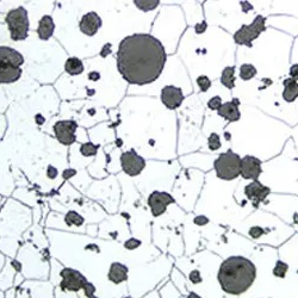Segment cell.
I'll use <instances>...</instances> for the list:
<instances>
[{
	"label": "cell",
	"mask_w": 298,
	"mask_h": 298,
	"mask_svg": "<svg viewBox=\"0 0 298 298\" xmlns=\"http://www.w3.org/2000/svg\"><path fill=\"white\" fill-rule=\"evenodd\" d=\"M16 296H17V288H15V286H12L11 289L5 291V298H16Z\"/></svg>",
	"instance_id": "cell-37"
},
{
	"label": "cell",
	"mask_w": 298,
	"mask_h": 298,
	"mask_svg": "<svg viewBox=\"0 0 298 298\" xmlns=\"http://www.w3.org/2000/svg\"><path fill=\"white\" fill-rule=\"evenodd\" d=\"M60 277V290L64 294H78L87 283L85 275L74 268H62Z\"/></svg>",
	"instance_id": "cell-7"
},
{
	"label": "cell",
	"mask_w": 298,
	"mask_h": 298,
	"mask_svg": "<svg viewBox=\"0 0 298 298\" xmlns=\"http://www.w3.org/2000/svg\"><path fill=\"white\" fill-rule=\"evenodd\" d=\"M265 17L259 15L255 17V19L251 25H242L241 29L235 32V43L251 48L253 46V41L259 37L261 32L265 31Z\"/></svg>",
	"instance_id": "cell-6"
},
{
	"label": "cell",
	"mask_w": 298,
	"mask_h": 298,
	"mask_svg": "<svg viewBox=\"0 0 298 298\" xmlns=\"http://www.w3.org/2000/svg\"><path fill=\"white\" fill-rule=\"evenodd\" d=\"M261 172H263L261 161L258 159V157L252 155H246L243 159H241L240 176H242L244 179L257 180V179L259 178Z\"/></svg>",
	"instance_id": "cell-11"
},
{
	"label": "cell",
	"mask_w": 298,
	"mask_h": 298,
	"mask_svg": "<svg viewBox=\"0 0 298 298\" xmlns=\"http://www.w3.org/2000/svg\"><path fill=\"white\" fill-rule=\"evenodd\" d=\"M226 139L230 140V134H226Z\"/></svg>",
	"instance_id": "cell-47"
},
{
	"label": "cell",
	"mask_w": 298,
	"mask_h": 298,
	"mask_svg": "<svg viewBox=\"0 0 298 298\" xmlns=\"http://www.w3.org/2000/svg\"><path fill=\"white\" fill-rule=\"evenodd\" d=\"M297 68H298V64H294V66L291 67V71H290V74L292 79H295V80H297Z\"/></svg>",
	"instance_id": "cell-41"
},
{
	"label": "cell",
	"mask_w": 298,
	"mask_h": 298,
	"mask_svg": "<svg viewBox=\"0 0 298 298\" xmlns=\"http://www.w3.org/2000/svg\"><path fill=\"white\" fill-rule=\"evenodd\" d=\"M271 190L269 187L264 186L260 181L254 180L251 184H248L244 188V195L247 196V198L249 201H252V203L254 207H258L261 202H264L267 198V196L269 195Z\"/></svg>",
	"instance_id": "cell-13"
},
{
	"label": "cell",
	"mask_w": 298,
	"mask_h": 298,
	"mask_svg": "<svg viewBox=\"0 0 298 298\" xmlns=\"http://www.w3.org/2000/svg\"><path fill=\"white\" fill-rule=\"evenodd\" d=\"M193 222H195V224H197V226H205L209 222V218L205 217V216H197Z\"/></svg>",
	"instance_id": "cell-36"
},
{
	"label": "cell",
	"mask_w": 298,
	"mask_h": 298,
	"mask_svg": "<svg viewBox=\"0 0 298 298\" xmlns=\"http://www.w3.org/2000/svg\"><path fill=\"white\" fill-rule=\"evenodd\" d=\"M207 28H208L207 22H201V23H199V24H196V27H195L196 33L201 35V33H203L205 31V30H207Z\"/></svg>",
	"instance_id": "cell-35"
},
{
	"label": "cell",
	"mask_w": 298,
	"mask_h": 298,
	"mask_svg": "<svg viewBox=\"0 0 298 298\" xmlns=\"http://www.w3.org/2000/svg\"><path fill=\"white\" fill-rule=\"evenodd\" d=\"M122 170L130 177H136L145 170L146 161L135 150H129L120 155Z\"/></svg>",
	"instance_id": "cell-8"
},
{
	"label": "cell",
	"mask_w": 298,
	"mask_h": 298,
	"mask_svg": "<svg viewBox=\"0 0 298 298\" xmlns=\"http://www.w3.org/2000/svg\"><path fill=\"white\" fill-rule=\"evenodd\" d=\"M123 298H133V297H130V296H128V297H123Z\"/></svg>",
	"instance_id": "cell-48"
},
{
	"label": "cell",
	"mask_w": 298,
	"mask_h": 298,
	"mask_svg": "<svg viewBox=\"0 0 298 298\" xmlns=\"http://www.w3.org/2000/svg\"><path fill=\"white\" fill-rule=\"evenodd\" d=\"M5 263H6V260H5L4 255H2L1 253H0V271H1V269H2V267H4Z\"/></svg>",
	"instance_id": "cell-44"
},
{
	"label": "cell",
	"mask_w": 298,
	"mask_h": 298,
	"mask_svg": "<svg viewBox=\"0 0 298 298\" xmlns=\"http://www.w3.org/2000/svg\"><path fill=\"white\" fill-rule=\"evenodd\" d=\"M190 279L191 282H192L193 284H199L202 283V275H201V272L198 271V269H195V271H192L190 273Z\"/></svg>",
	"instance_id": "cell-33"
},
{
	"label": "cell",
	"mask_w": 298,
	"mask_h": 298,
	"mask_svg": "<svg viewBox=\"0 0 298 298\" xmlns=\"http://www.w3.org/2000/svg\"><path fill=\"white\" fill-rule=\"evenodd\" d=\"M47 176L49 179H55L56 176H58V170L54 167V166H48L47 168Z\"/></svg>",
	"instance_id": "cell-34"
},
{
	"label": "cell",
	"mask_w": 298,
	"mask_h": 298,
	"mask_svg": "<svg viewBox=\"0 0 298 298\" xmlns=\"http://www.w3.org/2000/svg\"><path fill=\"white\" fill-rule=\"evenodd\" d=\"M288 269H289L288 264H285L284 261H277V264H275L273 268V274L278 278H284L286 275Z\"/></svg>",
	"instance_id": "cell-26"
},
{
	"label": "cell",
	"mask_w": 298,
	"mask_h": 298,
	"mask_svg": "<svg viewBox=\"0 0 298 298\" xmlns=\"http://www.w3.org/2000/svg\"><path fill=\"white\" fill-rule=\"evenodd\" d=\"M174 202L176 201H174V198L170 193L159 192V191L151 193L148 198L149 208H150L153 216H155V217H159V216H161L162 213L166 212L168 205L173 204Z\"/></svg>",
	"instance_id": "cell-10"
},
{
	"label": "cell",
	"mask_w": 298,
	"mask_h": 298,
	"mask_svg": "<svg viewBox=\"0 0 298 298\" xmlns=\"http://www.w3.org/2000/svg\"><path fill=\"white\" fill-rule=\"evenodd\" d=\"M234 73H235V67L234 66L226 67V68L223 69V72H222V75H221L222 85H224L227 87V89H234V86H235Z\"/></svg>",
	"instance_id": "cell-21"
},
{
	"label": "cell",
	"mask_w": 298,
	"mask_h": 298,
	"mask_svg": "<svg viewBox=\"0 0 298 298\" xmlns=\"http://www.w3.org/2000/svg\"><path fill=\"white\" fill-rule=\"evenodd\" d=\"M255 74H257V69L251 63H244L240 67V78L244 81L251 80L255 77Z\"/></svg>",
	"instance_id": "cell-24"
},
{
	"label": "cell",
	"mask_w": 298,
	"mask_h": 298,
	"mask_svg": "<svg viewBox=\"0 0 298 298\" xmlns=\"http://www.w3.org/2000/svg\"><path fill=\"white\" fill-rule=\"evenodd\" d=\"M64 69L68 74L79 75L84 72V63L80 59L78 58H69L64 63Z\"/></svg>",
	"instance_id": "cell-20"
},
{
	"label": "cell",
	"mask_w": 298,
	"mask_h": 298,
	"mask_svg": "<svg viewBox=\"0 0 298 298\" xmlns=\"http://www.w3.org/2000/svg\"><path fill=\"white\" fill-rule=\"evenodd\" d=\"M221 105H222V98L218 97V95L211 98V99L209 100V103H208V106H209L211 110H218V109L221 108Z\"/></svg>",
	"instance_id": "cell-31"
},
{
	"label": "cell",
	"mask_w": 298,
	"mask_h": 298,
	"mask_svg": "<svg viewBox=\"0 0 298 298\" xmlns=\"http://www.w3.org/2000/svg\"><path fill=\"white\" fill-rule=\"evenodd\" d=\"M78 124L74 120H59L54 125V133L56 139L64 146H69L75 142V130Z\"/></svg>",
	"instance_id": "cell-9"
},
{
	"label": "cell",
	"mask_w": 298,
	"mask_h": 298,
	"mask_svg": "<svg viewBox=\"0 0 298 298\" xmlns=\"http://www.w3.org/2000/svg\"><path fill=\"white\" fill-rule=\"evenodd\" d=\"M134 4L143 12H149V11H153L154 8L159 6L160 1L159 0H135Z\"/></svg>",
	"instance_id": "cell-23"
},
{
	"label": "cell",
	"mask_w": 298,
	"mask_h": 298,
	"mask_svg": "<svg viewBox=\"0 0 298 298\" xmlns=\"http://www.w3.org/2000/svg\"><path fill=\"white\" fill-rule=\"evenodd\" d=\"M84 294H85L86 298H97L95 296V291H97V289H95V286L92 283L87 282L85 284V286L83 288Z\"/></svg>",
	"instance_id": "cell-29"
},
{
	"label": "cell",
	"mask_w": 298,
	"mask_h": 298,
	"mask_svg": "<svg viewBox=\"0 0 298 298\" xmlns=\"http://www.w3.org/2000/svg\"><path fill=\"white\" fill-rule=\"evenodd\" d=\"M110 53H111V44L108 43L106 46L103 47L102 52H100V55H102V58H106Z\"/></svg>",
	"instance_id": "cell-38"
},
{
	"label": "cell",
	"mask_w": 298,
	"mask_h": 298,
	"mask_svg": "<svg viewBox=\"0 0 298 298\" xmlns=\"http://www.w3.org/2000/svg\"><path fill=\"white\" fill-rule=\"evenodd\" d=\"M75 174H77V171L73 170V168H69V170L64 171L62 176H63L64 179H69V178H72V177H74Z\"/></svg>",
	"instance_id": "cell-39"
},
{
	"label": "cell",
	"mask_w": 298,
	"mask_h": 298,
	"mask_svg": "<svg viewBox=\"0 0 298 298\" xmlns=\"http://www.w3.org/2000/svg\"><path fill=\"white\" fill-rule=\"evenodd\" d=\"M0 298H5V292L0 290Z\"/></svg>",
	"instance_id": "cell-46"
},
{
	"label": "cell",
	"mask_w": 298,
	"mask_h": 298,
	"mask_svg": "<svg viewBox=\"0 0 298 298\" xmlns=\"http://www.w3.org/2000/svg\"><path fill=\"white\" fill-rule=\"evenodd\" d=\"M23 55L10 47H0V83L11 84L22 75Z\"/></svg>",
	"instance_id": "cell-3"
},
{
	"label": "cell",
	"mask_w": 298,
	"mask_h": 298,
	"mask_svg": "<svg viewBox=\"0 0 298 298\" xmlns=\"http://www.w3.org/2000/svg\"><path fill=\"white\" fill-rule=\"evenodd\" d=\"M184 100L181 89L176 86H166L161 91V102L170 110H176Z\"/></svg>",
	"instance_id": "cell-12"
},
{
	"label": "cell",
	"mask_w": 298,
	"mask_h": 298,
	"mask_svg": "<svg viewBox=\"0 0 298 298\" xmlns=\"http://www.w3.org/2000/svg\"><path fill=\"white\" fill-rule=\"evenodd\" d=\"M255 277V265L243 257H230L224 260L217 275L221 288L230 295L246 292L254 283Z\"/></svg>",
	"instance_id": "cell-2"
},
{
	"label": "cell",
	"mask_w": 298,
	"mask_h": 298,
	"mask_svg": "<svg viewBox=\"0 0 298 298\" xmlns=\"http://www.w3.org/2000/svg\"><path fill=\"white\" fill-rule=\"evenodd\" d=\"M17 273L18 272H17L15 266H13L12 260H7L1 271H0V290L5 292L8 289L12 288Z\"/></svg>",
	"instance_id": "cell-15"
},
{
	"label": "cell",
	"mask_w": 298,
	"mask_h": 298,
	"mask_svg": "<svg viewBox=\"0 0 298 298\" xmlns=\"http://www.w3.org/2000/svg\"><path fill=\"white\" fill-rule=\"evenodd\" d=\"M241 157L232 149L221 154L215 161V170L218 178L223 180H233L240 176Z\"/></svg>",
	"instance_id": "cell-4"
},
{
	"label": "cell",
	"mask_w": 298,
	"mask_h": 298,
	"mask_svg": "<svg viewBox=\"0 0 298 298\" xmlns=\"http://www.w3.org/2000/svg\"><path fill=\"white\" fill-rule=\"evenodd\" d=\"M241 6L243 7V12L244 13H246L248 10H252V8H253L252 5L248 4V2H246V1H241Z\"/></svg>",
	"instance_id": "cell-43"
},
{
	"label": "cell",
	"mask_w": 298,
	"mask_h": 298,
	"mask_svg": "<svg viewBox=\"0 0 298 298\" xmlns=\"http://www.w3.org/2000/svg\"><path fill=\"white\" fill-rule=\"evenodd\" d=\"M64 222H66V224L68 227L79 228L84 226V223H85V218H84L80 213L72 210V211H68L66 213V216H64Z\"/></svg>",
	"instance_id": "cell-22"
},
{
	"label": "cell",
	"mask_w": 298,
	"mask_h": 298,
	"mask_svg": "<svg viewBox=\"0 0 298 298\" xmlns=\"http://www.w3.org/2000/svg\"><path fill=\"white\" fill-rule=\"evenodd\" d=\"M98 151V146L93 145L91 142L84 143L83 146L80 147V153L83 154L84 156H94Z\"/></svg>",
	"instance_id": "cell-25"
},
{
	"label": "cell",
	"mask_w": 298,
	"mask_h": 298,
	"mask_svg": "<svg viewBox=\"0 0 298 298\" xmlns=\"http://www.w3.org/2000/svg\"><path fill=\"white\" fill-rule=\"evenodd\" d=\"M35 119H36V123H37L38 125H42L44 122H46V119H44V117L42 116L41 114H37V115H36V116H35Z\"/></svg>",
	"instance_id": "cell-42"
},
{
	"label": "cell",
	"mask_w": 298,
	"mask_h": 298,
	"mask_svg": "<svg viewBox=\"0 0 298 298\" xmlns=\"http://www.w3.org/2000/svg\"><path fill=\"white\" fill-rule=\"evenodd\" d=\"M208 146L211 150H217V149L221 148V140L220 136H218L216 133H212L208 139Z\"/></svg>",
	"instance_id": "cell-27"
},
{
	"label": "cell",
	"mask_w": 298,
	"mask_h": 298,
	"mask_svg": "<svg viewBox=\"0 0 298 298\" xmlns=\"http://www.w3.org/2000/svg\"><path fill=\"white\" fill-rule=\"evenodd\" d=\"M197 84H198L202 92H207L210 89V86H211V81H210V79L207 75H199L197 78Z\"/></svg>",
	"instance_id": "cell-28"
},
{
	"label": "cell",
	"mask_w": 298,
	"mask_h": 298,
	"mask_svg": "<svg viewBox=\"0 0 298 298\" xmlns=\"http://www.w3.org/2000/svg\"><path fill=\"white\" fill-rule=\"evenodd\" d=\"M238 105H240V100L238 98L233 99L232 102H227L222 104L221 108L218 109L217 112L221 117L224 119L229 120V122H236L241 118L240 110H238Z\"/></svg>",
	"instance_id": "cell-16"
},
{
	"label": "cell",
	"mask_w": 298,
	"mask_h": 298,
	"mask_svg": "<svg viewBox=\"0 0 298 298\" xmlns=\"http://www.w3.org/2000/svg\"><path fill=\"white\" fill-rule=\"evenodd\" d=\"M187 298H202V297H201V296H198V295L193 294V292H191V294L187 296Z\"/></svg>",
	"instance_id": "cell-45"
},
{
	"label": "cell",
	"mask_w": 298,
	"mask_h": 298,
	"mask_svg": "<svg viewBox=\"0 0 298 298\" xmlns=\"http://www.w3.org/2000/svg\"><path fill=\"white\" fill-rule=\"evenodd\" d=\"M265 232H264L263 228L260 227H252L251 229H249V235H251L253 238H259Z\"/></svg>",
	"instance_id": "cell-32"
},
{
	"label": "cell",
	"mask_w": 298,
	"mask_h": 298,
	"mask_svg": "<svg viewBox=\"0 0 298 298\" xmlns=\"http://www.w3.org/2000/svg\"><path fill=\"white\" fill-rule=\"evenodd\" d=\"M167 54L159 39L148 33H135L120 42L117 54L118 71L128 83L147 85L160 77Z\"/></svg>",
	"instance_id": "cell-1"
},
{
	"label": "cell",
	"mask_w": 298,
	"mask_h": 298,
	"mask_svg": "<svg viewBox=\"0 0 298 298\" xmlns=\"http://www.w3.org/2000/svg\"><path fill=\"white\" fill-rule=\"evenodd\" d=\"M0 201H1V198H0Z\"/></svg>",
	"instance_id": "cell-49"
},
{
	"label": "cell",
	"mask_w": 298,
	"mask_h": 298,
	"mask_svg": "<svg viewBox=\"0 0 298 298\" xmlns=\"http://www.w3.org/2000/svg\"><path fill=\"white\" fill-rule=\"evenodd\" d=\"M284 92H283V98L285 102H294L296 100L298 97V84L297 80L295 79H285L284 80Z\"/></svg>",
	"instance_id": "cell-19"
},
{
	"label": "cell",
	"mask_w": 298,
	"mask_h": 298,
	"mask_svg": "<svg viewBox=\"0 0 298 298\" xmlns=\"http://www.w3.org/2000/svg\"><path fill=\"white\" fill-rule=\"evenodd\" d=\"M89 79L92 81H98L100 79L99 72H91L89 73Z\"/></svg>",
	"instance_id": "cell-40"
},
{
	"label": "cell",
	"mask_w": 298,
	"mask_h": 298,
	"mask_svg": "<svg viewBox=\"0 0 298 298\" xmlns=\"http://www.w3.org/2000/svg\"><path fill=\"white\" fill-rule=\"evenodd\" d=\"M128 267L122 263H112L110 268H109L108 279L115 285L124 283L128 279Z\"/></svg>",
	"instance_id": "cell-17"
},
{
	"label": "cell",
	"mask_w": 298,
	"mask_h": 298,
	"mask_svg": "<svg viewBox=\"0 0 298 298\" xmlns=\"http://www.w3.org/2000/svg\"><path fill=\"white\" fill-rule=\"evenodd\" d=\"M103 22L102 18L95 12H89L81 18L80 21V31L84 35L94 36L98 32V30L102 28Z\"/></svg>",
	"instance_id": "cell-14"
},
{
	"label": "cell",
	"mask_w": 298,
	"mask_h": 298,
	"mask_svg": "<svg viewBox=\"0 0 298 298\" xmlns=\"http://www.w3.org/2000/svg\"><path fill=\"white\" fill-rule=\"evenodd\" d=\"M140 246H141V241L135 238H129V240H126L124 242V248L129 249V251H134V249L139 248Z\"/></svg>",
	"instance_id": "cell-30"
},
{
	"label": "cell",
	"mask_w": 298,
	"mask_h": 298,
	"mask_svg": "<svg viewBox=\"0 0 298 298\" xmlns=\"http://www.w3.org/2000/svg\"><path fill=\"white\" fill-rule=\"evenodd\" d=\"M55 30V24L54 21L50 16H43L41 18L38 23V29H37V33L38 37L42 39V41H48L50 37L53 36Z\"/></svg>",
	"instance_id": "cell-18"
},
{
	"label": "cell",
	"mask_w": 298,
	"mask_h": 298,
	"mask_svg": "<svg viewBox=\"0 0 298 298\" xmlns=\"http://www.w3.org/2000/svg\"><path fill=\"white\" fill-rule=\"evenodd\" d=\"M5 22H6L11 38L13 41H23L28 37L29 18H28V11L24 7H17L15 10H11L6 15Z\"/></svg>",
	"instance_id": "cell-5"
}]
</instances>
